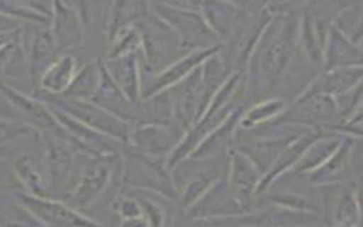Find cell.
I'll return each instance as SVG.
<instances>
[{
    "label": "cell",
    "mask_w": 363,
    "mask_h": 227,
    "mask_svg": "<svg viewBox=\"0 0 363 227\" xmlns=\"http://www.w3.org/2000/svg\"><path fill=\"white\" fill-rule=\"evenodd\" d=\"M91 102L126 122L130 119L133 112V105L126 99L123 92L118 88V85L109 77L102 58H101L99 84Z\"/></svg>",
    "instance_id": "16"
},
{
    "label": "cell",
    "mask_w": 363,
    "mask_h": 227,
    "mask_svg": "<svg viewBox=\"0 0 363 227\" xmlns=\"http://www.w3.org/2000/svg\"><path fill=\"white\" fill-rule=\"evenodd\" d=\"M43 142L44 166L48 180V193L61 194L68 184L74 155L65 135L40 133Z\"/></svg>",
    "instance_id": "9"
},
{
    "label": "cell",
    "mask_w": 363,
    "mask_h": 227,
    "mask_svg": "<svg viewBox=\"0 0 363 227\" xmlns=\"http://www.w3.org/2000/svg\"><path fill=\"white\" fill-rule=\"evenodd\" d=\"M288 106V101L281 96H271L258 102H254L250 108L244 109L238 125L244 129H251L277 119Z\"/></svg>",
    "instance_id": "24"
},
{
    "label": "cell",
    "mask_w": 363,
    "mask_h": 227,
    "mask_svg": "<svg viewBox=\"0 0 363 227\" xmlns=\"http://www.w3.org/2000/svg\"><path fill=\"white\" fill-rule=\"evenodd\" d=\"M199 11L220 43L224 44L238 23L242 4L233 1H200Z\"/></svg>",
    "instance_id": "14"
},
{
    "label": "cell",
    "mask_w": 363,
    "mask_h": 227,
    "mask_svg": "<svg viewBox=\"0 0 363 227\" xmlns=\"http://www.w3.org/2000/svg\"><path fill=\"white\" fill-rule=\"evenodd\" d=\"M362 75H363L362 65L342 67V68H333L329 71H322L318 75V81L322 92L333 98L362 84Z\"/></svg>",
    "instance_id": "22"
},
{
    "label": "cell",
    "mask_w": 363,
    "mask_h": 227,
    "mask_svg": "<svg viewBox=\"0 0 363 227\" xmlns=\"http://www.w3.org/2000/svg\"><path fill=\"white\" fill-rule=\"evenodd\" d=\"M319 138V136H318ZM339 139H320V140H313L308 148V152L305 153V156L302 159H299V165L298 169L299 170H306V169H312L316 165L322 163L325 160L326 156H330V153H333L339 145Z\"/></svg>",
    "instance_id": "27"
},
{
    "label": "cell",
    "mask_w": 363,
    "mask_h": 227,
    "mask_svg": "<svg viewBox=\"0 0 363 227\" xmlns=\"http://www.w3.org/2000/svg\"><path fill=\"white\" fill-rule=\"evenodd\" d=\"M101 58L102 57H95L94 60L81 65L75 77L72 78L69 87L62 94V96L81 101H91L99 84Z\"/></svg>",
    "instance_id": "21"
},
{
    "label": "cell",
    "mask_w": 363,
    "mask_h": 227,
    "mask_svg": "<svg viewBox=\"0 0 363 227\" xmlns=\"http://www.w3.org/2000/svg\"><path fill=\"white\" fill-rule=\"evenodd\" d=\"M200 227H233V226H223V224H203V226H200Z\"/></svg>",
    "instance_id": "31"
},
{
    "label": "cell",
    "mask_w": 363,
    "mask_h": 227,
    "mask_svg": "<svg viewBox=\"0 0 363 227\" xmlns=\"http://www.w3.org/2000/svg\"><path fill=\"white\" fill-rule=\"evenodd\" d=\"M20 23L0 14V37L1 35H7V34H11L14 31H17L20 28Z\"/></svg>",
    "instance_id": "29"
},
{
    "label": "cell",
    "mask_w": 363,
    "mask_h": 227,
    "mask_svg": "<svg viewBox=\"0 0 363 227\" xmlns=\"http://www.w3.org/2000/svg\"><path fill=\"white\" fill-rule=\"evenodd\" d=\"M149 13V4L145 1H113L108 4L105 14V37L108 44L123 28L132 27L136 21Z\"/></svg>",
    "instance_id": "18"
},
{
    "label": "cell",
    "mask_w": 363,
    "mask_h": 227,
    "mask_svg": "<svg viewBox=\"0 0 363 227\" xmlns=\"http://www.w3.org/2000/svg\"><path fill=\"white\" fill-rule=\"evenodd\" d=\"M362 48L350 43L346 37L337 33L333 27L329 28L325 50L322 71H329L342 67L362 65Z\"/></svg>",
    "instance_id": "17"
},
{
    "label": "cell",
    "mask_w": 363,
    "mask_h": 227,
    "mask_svg": "<svg viewBox=\"0 0 363 227\" xmlns=\"http://www.w3.org/2000/svg\"><path fill=\"white\" fill-rule=\"evenodd\" d=\"M11 170L23 187V192L37 196L50 197L48 180L44 166L43 142L34 149L24 148L13 160Z\"/></svg>",
    "instance_id": "12"
},
{
    "label": "cell",
    "mask_w": 363,
    "mask_h": 227,
    "mask_svg": "<svg viewBox=\"0 0 363 227\" xmlns=\"http://www.w3.org/2000/svg\"><path fill=\"white\" fill-rule=\"evenodd\" d=\"M0 96L17 114L18 121L31 126L38 133L65 135L50 108L31 94H27L7 81L0 79Z\"/></svg>",
    "instance_id": "7"
},
{
    "label": "cell",
    "mask_w": 363,
    "mask_h": 227,
    "mask_svg": "<svg viewBox=\"0 0 363 227\" xmlns=\"http://www.w3.org/2000/svg\"><path fill=\"white\" fill-rule=\"evenodd\" d=\"M50 30L55 40L60 55L82 45L85 28L75 3L52 1Z\"/></svg>",
    "instance_id": "11"
},
{
    "label": "cell",
    "mask_w": 363,
    "mask_h": 227,
    "mask_svg": "<svg viewBox=\"0 0 363 227\" xmlns=\"http://www.w3.org/2000/svg\"><path fill=\"white\" fill-rule=\"evenodd\" d=\"M223 50V44H217L210 48H203V50H194L170 65H167L164 70L160 72L155 74L150 79H147L142 87H140V98H147L150 95L159 94L172 85L177 84L179 81L184 79L189 74H191L199 65H201L210 55L218 52Z\"/></svg>",
    "instance_id": "10"
},
{
    "label": "cell",
    "mask_w": 363,
    "mask_h": 227,
    "mask_svg": "<svg viewBox=\"0 0 363 227\" xmlns=\"http://www.w3.org/2000/svg\"><path fill=\"white\" fill-rule=\"evenodd\" d=\"M14 33H16V31H14ZM14 33H11V34H7V35H1V37H0V45H1L3 43H6V41H7V40H9V38H10V37L14 34Z\"/></svg>",
    "instance_id": "30"
},
{
    "label": "cell",
    "mask_w": 363,
    "mask_h": 227,
    "mask_svg": "<svg viewBox=\"0 0 363 227\" xmlns=\"http://www.w3.org/2000/svg\"><path fill=\"white\" fill-rule=\"evenodd\" d=\"M147 4L150 13L176 34L184 52L223 44L199 11L200 1H147Z\"/></svg>",
    "instance_id": "2"
},
{
    "label": "cell",
    "mask_w": 363,
    "mask_h": 227,
    "mask_svg": "<svg viewBox=\"0 0 363 227\" xmlns=\"http://www.w3.org/2000/svg\"><path fill=\"white\" fill-rule=\"evenodd\" d=\"M332 27L350 43L362 48L363 37V3L347 1L333 17Z\"/></svg>",
    "instance_id": "23"
},
{
    "label": "cell",
    "mask_w": 363,
    "mask_h": 227,
    "mask_svg": "<svg viewBox=\"0 0 363 227\" xmlns=\"http://www.w3.org/2000/svg\"><path fill=\"white\" fill-rule=\"evenodd\" d=\"M38 132L18 119L0 118V146L31 138Z\"/></svg>",
    "instance_id": "28"
},
{
    "label": "cell",
    "mask_w": 363,
    "mask_h": 227,
    "mask_svg": "<svg viewBox=\"0 0 363 227\" xmlns=\"http://www.w3.org/2000/svg\"><path fill=\"white\" fill-rule=\"evenodd\" d=\"M52 1H0V14L20 23L50 27Z\"/></svg>",
    "instance_id": "19"
},
{
    "label": "cell",
    "mask_w": 363,
    "mask_h": 227,
    "mask_svg": "<svg viewBox=\"0 0 363 227\" xmlns=\"http://www.w3.org/2000/svg\"><path fill=\"white\" fill-rule=\"evenodd\" d=\"M104 65H105L109 77L113 79V82L123 92L126 99L135 108L142 99L140 98V77H139L138 51L123 54L116 58L104 60Z\"/></svg>",
    "instance_id": "13"
},
{
    "label": "cell",
    "mask_w": 363,
    "mask_h": 227,
    "mask_svg": "<svg viewBox=\"0 0 363 227\" xmlns=\"http://www.w3.org/2000/svg\"><path fill=\"white\" fill-rule=\"evenodd\" d=\"M301 9L272 16L261 33L244 71L248 102L277 96L281 81L299 50Z\"/></svg>",
    "instance_id": "1"
},
{
    "label": "cell",
    "mask_w": 363,
    "mask_h": 227,
    "mask_svg": "<svg viewBox=\"0 0 363 227\" xmlns=\"http://www.w3.org/2000/svg\"><path fill=\"white\" fill-rule=\"evenodd\" d=\"M108 167L105 165L92 162L85 169L79 179L77 189L71 193L69 201L77 206H86L92 201L108 182Z\"/></svg>",
    "instance_id": "20"
},
{
    "label": "cell",
    "mask_w": 363,
    "mask_h": 227,
    "mask_svg": "<svg viewBox=\"0 0 363 227\" xmlns=\"http://www.w3.org/2000/svg\"><path fill=\"white\" fill-rule=\"evenodd\" d=\"M35 98H38L45 105L60 109L68 116L77 119L78 122L86 125L88 128L111 138L123 139L129 133L128 122L106 112L105 109L99 108L98 105L92 104L91 101H81L72 99L62 95H48L40 91L30 92Z\"/></svg>",
    "instance_id": "4"
},
{
    "label": "cell",
    "mask_w": 363,
    "mask_h": 227,
    "mask_svg": "<svg viewBox=\"0 0 363 227\" xmlns=\"http://www.w3.org/2000/svg\"><path fill=\"white\" fill-rule=\"evenodd\" d=\"M335 119H337L335 101L330 95L322 92L316 77L302 94L288 104L285 111L274 122L306 126L323 125Z\"/></svg>",
    "instance_id": "5"
},
{
    "label": "cell",
    "mask_w": 363,
    "mask_h": 227,
    "mask_svg": "<svg viewBox=\"0 0 363 227\" xmlns=\"http://www.w3.org/2000/svg\"><path fill=\"white\" fill-rule=\"evenodd\" d=\"M18 38L26 58L27 77L30 78L34 91L41 74L60 55L57 44L50 27L45 26L21 24L18 28Z\"/></svg>",
    "instance_id": "6"
},
{
    "label": "cell",
    "mask_w": 363,
    "mask_h": 227,
    "mask_svg": "<svg viewBox=\"0 0 363 227\" xmlns=\"http://www.w3.org/2000/svg\"><path fill=\"white\" fill-rule=\"evenodd\" d=\"M133 26L140 38V50L138 52L139 68L150 74H157L187 54L182 48L176 34L162 20L152 14L150 10Z\"/></svg>",
    "instance_id": "3"
},
{
    "label": "cell",
    "mask_w": 363,
    "mask_h": 227,
    "mask_svg": "<svg viewBox=\"0 0 363 227\" xmlns=\"http://www.w3.org/2000/svg\"><path fill=\"white\" fill-rule=\"evenodd\" d=\"M135 143L150 152L159 153L172 145V132L166 125L142 123L133 133Z\"/></svg>",
    "instance_id": "26"
},
{
    "label": "cell",
    "mask_w": 363,
    "mask_h": 227,
    "mask_svg": "<svg viewBox=\"0 0 363 227\" xmlns=\"http://www.w3.org/2000/svg\"><path fill=\"white\" fill-rule=\"evenodd\" d=\"M231 189L237 201L242 206L247 204L251 192L258 183V173L247 157L235 155L231 166Z\"/></svg>",
    "instance_id": "25"
},
{
    "label": "cell",
    "mask_w": 363,
    "mask_h": 227,
    "mask_svg": "<svg viewBox=\"0 0 363 227\" xmlns=\"http://www.w3.org/2000/svg\"><path fill=\"white\" fill-rule=\"evenodd\" d=\"M11 197L26 209L41 227H95L72 207L50 197H37L26 192H16Z\"/></svg>",
    "instance_id": "8"
},
{
    "label": "cell",
    "mask_w": 363,
    "mask_h": 227,
    "mask_svg": "<svg viewBox=\"0 0 363 227\" xmlns=\"http://www.w3.org/2000/svg\"><path fill=\"white\" fill-rule=\"evenodd\" d=\"M78 71L77 58L67 52L58 55L38 78L34 91L48 95H62Z\"/></svg>",
    "instance_id": "15"
}]
</instances>
